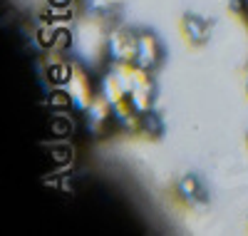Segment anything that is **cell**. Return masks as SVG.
Wrapping results in <instances>:
<instances>
[{"label":"cell","mask_w":248,"mask_h":236,"mask_svg":"<svg viewBox=\"0 0 248 236\" xmlns=\"http://www.w3.org/2000/svg\"><path fill=\"white\" fill-rule=\"evenodd\" d=\"M72 65H75V62H65V60L50 65V80L55 84H67V80L72 77Z\"/></svg>","instance_id":"ba28073f"},{"label":"cell","mask_w":248,"mask_h":236,"mask_svg":"<svg viewBox=\"0 0 248 236\" xmlns=\"http://www.w3.org/2000/svg\"><path fill=\"white\" fill-rule=\"evenodd\" d=\"M152 92H154V87H137V90L129 92V100H132L137 112L144 115V112L152 110Z\"/></svg>","instance_id":"8992f818"},{"label":"cell","mask_w":248,"mask_h":236,"mask_svg":"<svg viewBox=\"0 0 248 236\" xmlns=\"http://www.w3.org/2000/svg\"><path fill=\"white\" fill-rule=\"evenodd\" d=\"M141 130H147L149 135H159V119L156 115H152V110L141 115Z\"/></svg>","instance_id":"8fae6325"},{"label":"cell","mask_w":248,"mask_h":236,"mask_svg":"<svg viewBox=\"0 0 248 236\" xmlns=\"http://www.w3.org/2000/svg\"><path fill=\"white\" fill-rule=\"evenodd\" d=\"M161 60V48H159V40L152 33H139L137 37V65L139 67H147L154 70Z\"/></svg>","instance_id":"3957f363"},{"label":"cell","mask_w":248,"mask_h":236,"mask_svg":"<svg viewBox=\"0 0 248 236\" xmlns=\"http://www.w3.org/2000/svg\"><path fill=\"white\" fill-rule=\"evenodd\" d=\"M137 37L139 33L132 30H114L107 40V52L114 62H134L137 60Z\"/></svg>","instance_id":"6da1fadb"},{"label":"cell","mask_w":248,"mask_h":236,"mask_svg":"<svg viewBox=\"0 0 248 236\" xmlns=\"http://www.w3.org/2000/svg\"><path fill=\"white\" fill-rule=\"evenodd\" d=\"M70 42H72V37H70L67 30H57L55 42H52V50H65V48H70Z\"/></svg>","instance_id":"5bb4252c"},{"label":"cell","mask_w":248,"mask_h":236,"mask_svg":"<svg viewBox=\"0 0 248 236\" xmlns=\"http://www.w3.org/2000/svg\"><path fill=\"white\" fill-rule=\"evenodd\" d=\"M67 92H70V97H72V107L75 110H79V112H85L87 107H90V102H92V84H90V77H87V72L82 70L77 62L72 65V77L67 80Z\"/></svg>","instance_id":"7a4b0ae2"},{"label":"cell","mask_w":248,"mask_h":236,"mask_svg":"<svg viewBox=\"0 0 248 236\" xmlns=\"http://www.w3.org/2000/svg\"><path fill=\"white\" fill-rule=\"evenodd\" d=\"M85 117H87V127H90V130H92V132H99L102 127L109 122V117H114L112 102L102 95V92H97V95L92 97L90 107L85 110Z\"/></svg>","instance_id":"277c9868"},{"label":"cell","mask_w":248,"mask_h":236,"mask_svg":"<svg viewBox=\"0 0 248 236\" xmlns=\"http://www.w3.org/2000/svg\"><path fill=\"white\" fill-rule=\"evenodd\" d=\"M179 191L184 197H194L196 191H199V184H196V179L194 177H184L181 182H179Z\"/></svg>","instance_id":"4fadbf2b"},{"label":"cell","mask_w":248,"mask_h":236,"mask_svg":"<svg viewBox=\"0 0 248 236\" xmlns=\"http://www.w3.org/2000/svg\"><path fill=\"white\" fill-rule=\"evenodd\" d=\"M99 92L105 95L112 104H117V102H119V100H124V97H129V95H127V90H124V84H122V80L117 77V72H114V70L102 75V80H99Z\"/></svg>","instance_id":"5b68a950"},{"label":"cell","mask_w":248,"mask_h":236,"mask_svg":"<svg viewBox=\"0 0 248 236\" xmlns=\"http://www.w3.org/2000/svg\"><path fill=\"white\" fill-rule=\"evenodd\" d=\"M243 8H246V10H248V0H243Z\"/></svg>","instance_id":"ac0fdd59"},{"label":"cell","mask_w":248,"mask_h":236,"mask_svg":"<svg viewBox=\"0 0 248 236\" xmlns=\"http://www.w3.org/2000/svg\"><path fill=\"white\" fill-rule=\"evenodd\" d=\"M52 159L55 162H70L72 152H70V149H52Z\"/></svg>","instance_id":"2e32d148"},{"label":"cell","mask_w":248,"mask_h":236,"mask_svg":"<svg viewBox=\"0 0 248 236\" xmlns=\"http://www.w3.org/2000/svg\"><path fill=\"white\" fill-rule=\"evenodd\" d=\"M60 112V110H57ZM75 130L72 127V117H67L65 112H60V115H55L52 119H50V132L55 135V137H65V135H70Z\"/></svg>","instance_id":"9c48e42d"},{"label":"cell","mask_w":248,"mask_h":236,"mask_svg":"<svg viewBox=\"0 0 248 236\" xmlns=\"http://www.w3.org/2000/svg\"><path fill=\"white\" fill-rule=\"evenodd\" d=\"M47 102H50L52 110H67V107H72V97H70L67 90H52Z\"/></svg>","instance_id":"30bf717a"},{"label":"cell","mask_w":248,"mask_h":236,"mask_svg":"<svg viewBox=\"0 0 248 236\" xmlns=\"http://www.w3.org/2000/svg\"><path fill=\"white\" fill-rule=\"evenodd\" d=\"M72 0H50V5H70Z\"/></svg>","instance_id":"e0dca14e"},{"label":"cell","mask_w":248,"mask_h":236,"mask_svg":"<svg viewBox=\"0 0 248 236\" xmlns=\"http://www.w3.org/2000/svg\"><path fill=\"white\" fill-rule=\"evenodd\" d=\"M186 35H189L194 42H203L209 37V25L199 17H186Z\"/></svg>","instance_id":"52a82bcc"},{"label":"cell","mask_w":248,"mask_h":236,"mask_svg":"<svg viewBox=\"0 0 248 236\" xmlns=\"http://www.w3.org/2000/svg\"><path fill=\"white\" fill-rule=\"evenodd\" d=\"M87 3H90V8H94V10H107V8L117 5L119 0H87Z\"/></svg>","instance_id":"9a60e30c"},{"label":"cell","mask_w":248,"mask_h":236,"mask_svg":"<svg viewBox=\"0 0 248 236\" xmlns=\"http://www.w3.org/2000/svg\"><path fill=\"white\" fill-rule=\"evenodd\" d=\"M55 35H57V28H50V25H43L37 33V40H40V45H45V48H52V42H55Z\"/></svg>","instance_id":"7c38bea8"}]
</instances>
